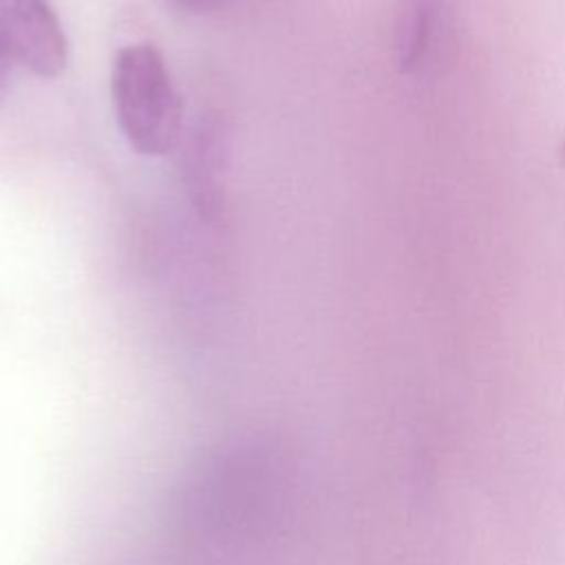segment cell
Wrapping results in <instances>:
<instances>
[{
    "label": "cell",
    "instance_id": "obj_1",
    "mask_svg": "<svg viewBox=\"0 0 565 565\" xmlns=\"http://www.w3.org/2000/svg\"><path fill=\"white\" fill-rule=\"evenodd\" d=\"M110 93L119 130L135 152L157 157L179 143L183 104L163 55L152 44H130L117 51Z\"/></svg>",
    "mask_w": 565,
    "mask_h": 565
},
{
    "label": "cell",
    "instance_id": "obj_2",
    "mask_svg": "<svg viewBox=\"0 0 565 565\" xmlns=\"http://www.w3.org/2000/svg\"><path fill=\"white\" fill-rule=\"evenodd\" d=\"M0 55L38 77L64 71L68 40L49 0H0Z\"/></svg>",
    "mask_w": 565,
    "mask_h": 565
},
{
    "label": "cell",
    "instance_id": "obj_3",
    "mask_svg": "<svg viewBox=\"0 0 565 565\" xmlns=\"http://www.w3.org/2000/svg\"><path fill=\"white\" fill-rule=\"evenodd\" d=\"M225 135L218 124H201L183 152V183L196 212L216 218L223 207Z\"/></svg>",
    "mask_w": 565,
    "mask_h": 565
},
{
    "label": "cell",
    "instance_id": "obj_4",
    "mask_svg": "<svg viewBox=\"0 0 565 565\" xmlns=\"http://www.w3.org/2000/svg\"><path fill=\"white\" fill-rule=\"evenodd\" d=\"M441 9V0H397L393 49L402 73H417L428 62L444 22Z\"/></svg>",
    "mask_w": 565,
    "mask_h": 565
},
{
    "label": "cell",
    "instance_id": "obj_5",
    "mask_svg": "<svg viewBox=\"0 0 565 565\" xmlns=\"http://www.w3.org/2000/svg\"><path fill=\"white\" fill-rule=\"evenodd\" d=\"M166 4L185 15H205L216 11L223 0H166Z\"/></svg>",
    "mask_w": 565,
    "mask_h": 565
},
{
    "label": "cell",
    "instance_id": "obj_6",
    "mask_svg": "<svg viewBox=\"0 0 565 565\" xmlns=\"http://www.w3.org/2000/svg\"><path fill=\"white\" fill-rule=\"evenodd\" d=\"M556 152H558L561 166H563V170H565V128H563V132H561V137H558V143H556Z\"/></svg>",
    "mask_w": 565,
    "mask_h": 565
}]
</instances>
